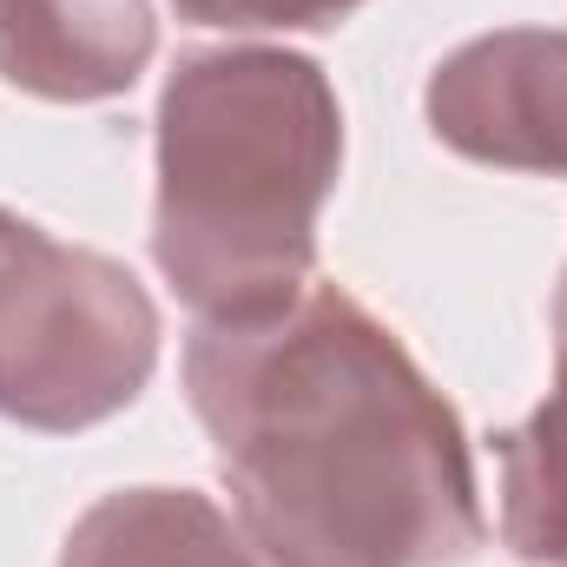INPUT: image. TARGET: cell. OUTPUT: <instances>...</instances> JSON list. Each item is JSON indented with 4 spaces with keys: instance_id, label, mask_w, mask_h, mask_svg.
<instances>
[{
    "instance_id": "obj_6",
    "label": "cell",
    "mask_w": 567,
    "mask_h": 567,
    "mask_svg": "<svg viewBox=\"0 0 567 567\" xmlns=\"http://www.w3.org/2000/svg\"><path fill=\"white\" fill-rule=\"evenodd\" d=\"M60 567H265L245 528L198 488H120L93 502Z\"/></svg>"
},
{
    "instance_id": "obj_7",
    "label": "cell",
    "mask_w": 567,
    "mask_h": 567,
    "mask_svg": "<svg viewBox=\"0 0 567 567\" xmlns=\"http://www.w3.org/2000/svg\"><path fill=\"white\" fill-rule=\"evenodd\" d=\"M502 455V542L528 567H567V350L555 390L522 429L495 435Z\"/></svg>"
},
{
    "instance_id": "obj_8",
    "label": "cell",
    "mask_w": 567,
    "mask_h": 567,
    "mask_svg": "<svg viewBox=\"0 0 567 567\" xmlns=\"http://www.w3.org/2000/svg\"><path fill=\"white\" fill-rule=\"evenodd\" d=\"M178 20L192 27H225V33H317L357 13L363 0H172Z\"/></svg>"
},
{
    "instance_id": "obj_5",
    "label": "cell",
    "mask_w": 567,
    "mask_h": 567,
    "mask_svg": "<svg viewBox=\"0 0 567 567\" xmlns=\"http://www.w3.org/2000/svg\"><path fill=\"white\" fill-rule=\"evenodd\" d=\"M152 47V0H0V80L53 106L133 93Z\"/></svg>"
},
{
    "instance_id": "obj_1",
    "label": "cell",
    "mask_w": 567,
    "mask_h": 567,
    "mask_svg": "<svg viewBox=\"0 0 567 567\" xmlns=\"http://www.w3.org/2000/svg\"><path fill=\"white\" fill-rule=\"evenodd\" d=\"M185 390L265 567H455L482 548L455 410L343 284L198 323Z\"/></svg>"
},
{
    "instance_id": "obj_2",
    "label": "cell",
    "mask_w": 567,
    "mask_h": 567,
    "mask_svg": "<svg viewBox=\"0 0 567 567\" xmlns=\"http://www.w3.org/2000/svg\"><path fill=\"white\" fill-rule=\"evenodd\" d=\"M343 106L310 53L205 47L158 93L152 258L198 323L284 310L317 271Z\"/></svg>"
},
{
    "instance_id": "obj_9",
    "label": "cell",
    "mask_w": 567,
    "mask_h": 567,
    "mask_svg": "<svg viewBox=\"0 0 567 567\" xmlns=\"http://www.w3.org/2000/svg\"><path fill=\"white\" fill-rule=\"evenodd\" d=\"M567 350V271H561V290H555V357Z\"/></svg>"
},
{
    "instance_id": "obj_3",
    "label": "cell",
    "mask_w": 567,
    "mask_h": 567,
    "mask_svg": "<svg viewBox=\"0 0 567 567\" xmlns=\"http://www.w3.org/2000/svg\"><path fill=\"white\" fill-rule=\"evenodd\" d=\"M158 370V303L86 245L0 205V416L40 435L120 416Z\"/></svg>"
},
{
    "instance_id": "obj_4",
    "label": "cell",
    "mask_w": 567,
    "mask_h": 567,
    "mask_svg": "<svg viewBox=\"0 0 567 567\" xmlns=\"http://www.w3.org/2000/svg\"><path fill=\"white\" fill-rule=\"evenodd\" d=\"M429 133L502 172L567 178V27H495L429 73Z\"/></svg>"
}]
</instances>
